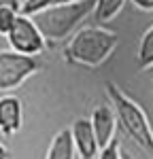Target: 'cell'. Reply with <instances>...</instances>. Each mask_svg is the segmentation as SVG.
Instances as JSON below:
<instances>
[{
	"label": "cell",
	"mask_w": 153,
	"mask_h": 159,
	"mask_svg": "<svg viewBox=\"0 0 153 159\" xmlns=\"http://www.w3.org/2000/svg\"><path fill=\"white\" fill-rule=\"evenodd\" d=\"M117 45H119V36L113 30L102 25H85L70 36L64 49V60L75 66L100 68L104 61L111 60Z\"/></svg>",
	"instance_id": "1"
},
{
	"label": "cell",
	"mask_w": 153,
	"mask_h": 159,
	"mask_svg": "<svg viewBox=\"0 0 153 159\" xmlns=\"http://www.w3.org/2000/svg\"><path fill=\"white\" fill-rule=\"evenodd\" d=\"M98 0H72V2H55L40 13L32 15V19L40 28L43 36L49 45H58L75 32L83 19L94 15Z\"/></svg>",
	"instance_id": "2"
},
{
	"label": "cell",
	"mask_w": 153,
	"mask_h": 159,
	"mask_svg": "<svg viewBox=\"0 0 153 159\" xmlns=\"http://www.w3.org/2000/svg\"><path fill=\"white\" fill-rule=\"evenodd\" d=\"M106 98L115 106L117 119L121 129L130 136V140H134V144L147 155L149 159H153V127L149 123L147 112L142 110L138 102L128 96L121 87L115 81H106Z\"/></svg>",
	"instance_id": "3"
},
{
	"label": "cell",
	"mask_w": 153,
	"mask_h": 159,
	"mask_svg": "<svg viewBox=\"0 0 153 159\" xmlns=\"http://www.w3.org/2000/svg\"><path fill=\"white\" fill-rule=\"evenodd\" d=\"M40 70L36 55H24L13 49L0 51V93H13Z\"/></svg>",
	"instance_id": "4"
},
{
	"label": "cell",
	"mask_w": 153,
	"mask_h": 159,
	"mask_svg": "<svg viewBox=\"0 0 153 159\" xmlns=\"http://www.w3.org/2000/svg\"><path fill=\"white\" fill-rule=\"evenodd\" d=\"M7 43H9V49L24 53V55H40L49 45L47 38L43 36L40 28L36 25V21L24 13L17 15L15 25L7 34Z\"/></svg>",
	"instance_id": "5"
},
{
	"label": "cell",
	"mask_w": 153,
	"mask_h": 159,
	"mask_svg": "<svg viewBox=\"0 0 153 159\" xmlns=\"http://www.w3.org/2000/svg\"><path fill=\"white\" fill-rule=\"evenodd\" d=\"M70 132H72V140H75L76 155H79V157L81 159H96L98 157V153H100V142H98V136L94 132L91 119H85V117L75 119Z\"/></svg>",
	"instance_id": "6"
},
{
	"label": "cell",
	"mask_w": 153,
	"mask_h": 159,
	"mask_svg": "<svg viewBox=\"0 0 153 159\" xmlns=\"http://www.w3.org/2000/svg\"><path fill=\"white\" fill-rule=\"evenodd\" d=\"M91 125H94V132L98 136V142H100V148H104L106 144H111L115 138H117V112H115V106L109 102V104H98L96 108L91 110Z\"/></svg>",
	"instance_id": "7"
},
{
	"label": "cell",
	"mask_w": 153,
	"mask_h": 159,
	"mask_svg": "<svg viewBox=\"0 0 153 159\" xmlns=\"http://www.w3.org/2000/svg\"><path fill=\"white\" fill-rule=\"evenodd\" d=\"M24 127V104L13 93L0 96V134L13 136Z\"/></svg>",
	"instance_id": "8"
},
{
	"label": "cell",
	"mask_w": 153,
	"mask_h": 159,
	"mask_svg": "<svg viewBox=\"0 0 153 159\" xmlns=\"http://www.w3.org/2000/svg\"><path fill=\"white\" fill-rule=\"evenodd\" d=\"M75 157H76V147H75V140H72V132L60 129L51 138L45 159H75Z\"/></svg>",
	"instance_id": "9"
},
{
	"label": "cell",
	"mask_w": 153,
	"mask_h": 159,
	"mask_svg": "<svg viewBox=\"0 0 153 159\" xmlns=\"http://www.w3.org/2000/svg\"><path fill=\"white\" fill-rule=\"evenodd\" d=\"M136 60H138L140 70H151L153 68V25L145 30V34L140 36L138 51H136Z\"/></svg>",
	"instance_id": "10"
},
{
	"label": "cell",
	"mask_w": 153,
	"mask_h": 159,
	"mask_svg": "<svg viewBox=\"0 0 153 159\" xmlns=\"http://www.w3.org/2000/svg\"><path fill=\"white\" fill-rule=\"evenodd\" d=\"M123 4H126V0H98V2H96V9H94L96 21L106 24V21L115 19V17L121 13Z\"/></svg>",
	"instance_id": "11"
},
{
	"label": "cell",
	"mask_w": 153,
	"mask_h": 159,
	"mask_svg": "<svg viewBox=\"0 0 153 159\" xmlns=\"http://www.w3.org/2000/svg\"><path fill=\"white\" fill-rule=\"evenodd\" d=\"M17 15H19V11H15L11 7H2L0 9V34L2 36H7L11 32V28L17 21Z\"/></svg>",
	"instance_id": "12"
},
{
	"label": "cell",
	"mask_w": 153,
	"mask_h": 159,
	"mask_svg": "<svg viewBox=\"0 0 153 159\" xmlns=\"http://www.w3.org/2000/svg\"><path fill=\"white\" fill-rule=\"evenodd\" d=\"M58 0H24L21 2V13L24 15H36V13H40L43 9H47V7H51V4H55Z\"/></svg>",
	"instance_id": "13"
},
{
	"label": "cell",
	"mask_w": 153,
	"mask_h": 159,
	"mask_svg": "<svg viewBox=\"0 0 153 159\" xmlns=\"http://www.w3.org/2000/svg\"><path fill=\"white\" fill-rule=\"evenodd\" d=\"M98 159H123V153H121V142L115 138L111 144H106L104 148H100Z\"/></svg>",
	"instance_id": "14"
},
{
	"label": "cell",
	"mask_w": 153,
	"mask_h": 159,
	"mask_svg": "<svg viewBox=\"0 0 153 159\" xmlns=\"http://www.w3.org/2000/svg\"><path fill=\"white\" fill-rule=\"evenodd\" d=\"M136 9H140V11H147V13H151L153 11V0H130Z\"/></svg>",
	"instance_id": "15"
},
{
	"label": "cell",
	"mask_w": 153,
	"mask_h": 159,
	"mask_svg": "<svg viewBox=\"0 0 153 159\" xmlns=\"http://www.w3.org/2000/svg\"><path fill=\"white\" fill-rule=\"evenodd\" d=\"M21 2H24V0H0V9H2V7H11V9L21 13Z\"/></svg>",
	"instance_id": "16"
},
{
	"label": "cell",
	"mask_w": 153,
	"mask_h": 159,
	"mask_svg": "<svg viewBox=\"0 0 153 159\" xmlns=\"http://www.w3.org/2000/svg\"><path fill=\"white\" fill-rule=\"evenodd\" d=\"M0 159H11V151L0 142Z\"/></svg>",
	"instance_id": "17"
},
{
	"label": "cell",
	"mask_w": 153,
	"mask_h": 159,
	"mask_svg": "<svg viewBox=\"0 0 153 159\" xmlns=\"http://www.w3.org/2000/svg\"><path fill=\"white\" fill-rule=\"evenodd\" d=\"M58 2H72V0H58Z\"/></svg>",
	"instance_id": "18"
},
{
	"label": "cell",
	"mask_w": 153,
	"mask_h": 159,
	"mask_svg": "<svg viewBox=\"0 0 153 159\" xmlns=\"http://www.w3.org/2000/svg\"><path fill=\"white\" fill-rule=\"evenodd\" d=\"M151 81H153V68H151Z\"/></svg>",
	"instance_id": "19"
}]
</instances>
